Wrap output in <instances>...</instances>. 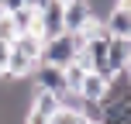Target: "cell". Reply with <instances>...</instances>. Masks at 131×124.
I'll use <instances>...</instances> for the list:
<instances>
[{"mask_svg": "<svg viewBox=\"0 0 131 124\" xmlns=\"http://www.w3.org/2000/svg\"><path fill=\"white\" fill-rule=\"evenodd\" d=\"M83 45H86V35L83 31H62V35H55V38H45V41H41L38 62L69 65V62H76V55L83 52Z\"/></svg>", "mask_w": 131, "mask_h": 124, "instance_id": "obj_1", "label": "cell"}, {"mask_svg": "<svg viewBox=\"0 0 131 124\" xmlns=\"http://www.w3.org/2000/svg\"><path fill=\"white\" fill-rule=\"evenodd\" d=\"M41 4H45V0H24V7H35V10H38Z\"/></svg>", "mask_w": 131, "mask_h": 124, "instance_id": "obj_15", "label": "cell"}, {"mask_svg": "<svg viewBox=\"0 0 131 124\" xmlns=\"http://www.w3.org/2000/svg\"><path fill=\"white\" fill-rule=\"evenodd\" d=\"M117 4H121V7H128V10H131V0H117Z\"/></svg>", "mask_w": 131, "mask_h": 124, "instance_id": "obj_16", "label": "cell"}, {"mask_svg": "<svg viewBox=\"0 0 131 124\" xmlns=\"http://www.w3.org/2000/svg\"><path fill=\"white\" fill-rule=\"evenodd\" d=\"M0 4H4V0H0Z\"/></svg>", "mask_w": 131, "mask_h": 124, "instance_id": "obj_19", "label": "cell"}, {"mask_svg": "<svg viewBox=\"0 0 131 124\" xmlns=\"http://www.w3.org/2000/svg\"><path fill=\"white\" fill-rule=\"evenodd\" d=\"M17 7H24V0H4V4H0V10L10 14V10H17Z\"/></svg>", "mask_w": 131, "mask_h": 124, "instance_id": "obj_14", "label": "cell"}, {"mask_svg": "<svg viewBox=\"0 0 131 124\" xmlns=\"http://www.w3.org/2000/svg\"><path fill=\"white\" fill-rule=\"evenodd\" d=\"M28 83H35V90H48V93H55V97L69 93V86H66V72H62V65H48V62H38Z\"/></svg>", "mask_w": 131, "mask_h": 124, "instance_id": "obj_2", "label": "cell"}, {"mask_svg": "<svg viewBox=\"0 0 131 124\" xmlns=\"http://www.w3.org/2000/svg\"><path fill=\"white\" fill-rule=\"evenodd\" d=\"M41 35H17V38L10 41V48L14 52H21V55H28V59H35L38 62V55H41Z\"/></svg>", "mask_w": 131, "mask_h": 124, "instance_id": "obj_9", "label": "cell"}, {"mask_svg": "<svg viewBox=\"0 0 131 124\" xmlns=\"http://www.w3.org/2000/svg\"><path fill=\"white\" fill-rule=\"evenodd\" d=\"M21 124H52V117H48V114H41V110H31V107H28L24 117H21Z\"/></svg>", "mask_w": 131, "mask_h": 124, "instance_id": "obj_12", "label": "cell"}, {"mask_svg": "<svg viewBox=\"0 0 131 124\" xmlns=\"http://www.w3.org/2000/svg\"><path fill=\"white\" fill-rule=\"evenodd\" d=\"M124 100H131V79H128V72L121 69V72H114V76L107 79V90H104V97H100V104H124Z\"/></svg>", "mask_w": 131, "mask_h": 124, "instance_id": "obj_5", "label": "cell"}, {"mask_svg": "<svg viewBox=\"0 0 131 124\" xmlns=\"http://www.w3.org/2000/svg\"><path fill=\"white\" fill-rule=\"evenodd\" d=\"M79 124H90V121H79Z\"/></svg>", "mask_w": 131, "mask_h": 124, "instance_id": "obj_17", "label": "cell"}, {"mask_svg": "<svg viewBox=\"0 0 131 124\" xmlns=\"http://www.w3.org/2000/svg\"><path fill=\"white\" fill-rule=\"evenodd\" d=\"M128 59H131V38L111 35V41H107V65H111V72L128 69Z\"/></svg>", "mask_w": 131, "mask_h": 124, "instance_id": "obj_4", "label": "cell"}, {"mask_svg": "<svg viewBox=\"0 0 131 124\" xmlns=\"http://www.w3.org/2000/svg\"><path fill=\"white\" fill-rule=\"evenodd\" d=\"M128 38H131V31H128Z\"/></svg>", "mask_w": 131, "mask_h": 124, "instance_id": "obj_18", "label": "cell"}, {"mask_svg": "<svg viewBox=\"0 0 131 124\" xmlns=\"http://www.w3.org/2000/svg\"><path fill=\"white\" fill-rule=\"evenodd\" d=\"M104 90H107V76H100V72L86 69V76H83V83H79L76 97H79V100H97V104H100Z\"/></svg>", "mask_w": 131, "mask_h": 124, "instance_id": "obj_7", "label": "cell"}, {"mask_svg": "<svg viewBox=\"0 0 131 124\" xmlns=\"http://www.w3.org/2000/svg\"><path fill=\"white\" fill-rule=\"evenodd\" d=\"M10 21H14V28H17V35H38V10H35V7L10 10Z\"/></svg>", "mask_w": 131, "mask_h": 124, "instance_id": "obj_8", "label": "cell"}, {"mask_svg": "<svg viewBox=\"0 0 131 124\" xmlns=\"http://www.w3.org/2000/svg\"><path fill=\"white\" fill-rule=\"evenodd\" d=\"M62 4H66V0H45V4L38 7V35H41V38H55V35L66 31Z\"/></svg>", "mask_w": 131, "mask_h": 124, "instance_id": "obj_3", "label": "cell"}, {"mask_svg": "<svg viewBox=\"0 0 131 124\" xmlns=\"http://www.w3.org/2000/svg\"><path fill=\"white\" fill-rule=\"evenodd\" d=\"M7 59H10V41L0 38V83L7 79Z\"/></svg>", "mask_w": 131, "mask_h": 124, "instance_id": "obj_13", "label": "cell"}, {"mask_svg": "<svg viewBox=\"0 0 131 124\" xmlns=\"http://www.w3.org/2000/svg\"><path fill=\"white\" fill-rule=\"evenodd\" d=\"M90 17V4L86 0H66L62 4V21H66V31H79Z\"/></svg>", "mask_w": 131, "mask_h": 124, "instance_id": "obj_6", "label": "cell"}, {"mask_svg": "<svg viewBox=\"0 0 131 124\" xmlns=\"http://www.w3.org/2000/svg\"><path fill=\"white\" fill-rule=\"evenodd\" d=\"M0 38H4V41H14V38H17V28H14V21H10L7 10H0Z\"/></svg>", "mask_w": 131, "mask_h": 124, "instance_id": "obj_11", "label": "cell"}, {"mask_svg": "<svg viewBox=\"0 0 131 124\" xmlns=\"http://www.w3.org/2000/svg\"><path fill=\"white\" fill-rule=\"evenodd\" d=\"M79 121H83V114L76 107H66V104H59V110L52 114V124H79Z\"/></svg>", "mask_w": 131, "mask_h": 124, "instance_id": "obj_10", "label": "cell"}]
</instances>
